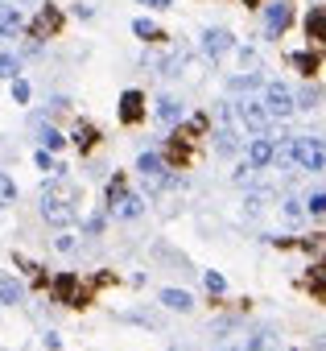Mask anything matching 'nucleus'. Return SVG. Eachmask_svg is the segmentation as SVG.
Masks as SVG:
<instances>
[{
    "mask_svg": "<svg viewBox=\"0 0 326 351\" xmlns=\"http://www.w3.org/2000/svg\"><path fill=\"white\" fill-rule=\"evenodd\" d=\"M42 219H46V223H54V228L75 223V191H71L66 182H58V186H46V191H42Z\"/></svg>",
    "mask_w": 326,
    "mask_h": 351,
    "instance_id": "nucleus-1",
    "label": "nucleus"
},
{
    "mask_svg": "<svg viewBox=\"0 0 326 351\" xmlns=\"http://www.w3.org/2000/svg\"><path fill=\"white\" fill-rule=\"evenodd\" d=\"M289 161L305 173H322L326 169V145L318 136H293L289 141Z\"/></svg>",
    "mask_w": 326,
    "mask_h": 351,
    "instance_id": "nucleus-2",
    "label": "nucleus"
},
{
    "mask_svg": "<svg viewBox=\"0 0 326 351\" xmlns=\"http://www.w3.org/2000/svg\"><path fill=\"white\" fill-rule=\"evenodd\" d=\"M236 120H240L252 136H268V124H273V116H268L264 104H256V99H240V104H236Z\"/></svg>",
    "mask_w": 326,
    "mask_h": 351,
    "instance_id": "nucleus-3",
    "label": "nucleus"
},
{
    "mask_svg": "<svg viewBox=\"0 0 326 351\" xmlns=\"http://www.w3.org/2000/svg\"><path fill=\"white\" fill-rule=\"evenodd\" d=\"M264 112L268 116H277V120H285V116H293L297 112V104H293V91L285 87V83H264Z\"/></svg>",
    "mask_w": 326,
    "mask_h": 351,
    "instance_id": "nucleus-4",
    "label": "nucleus"
},
{
    "mask_svg": "<svg viewBox=\"0 0 326 351\" xmlns=\"http://www.w3.org/2000/svg\"><path fill=\"white\" fill-rule=\"evenodd\" d=\"M136 169H140V178H145L153 191L170 186V165L161 161V153H140V157H136Z\"/></svg>",
    "mask_w": 326,
    "mask_h": 351,
    "instance_id": "nucleus-5",
    "label": "nucleus"
},
{
    "mask_svg": "<svg viewBox=\"0 0 326 351\" xmlns=\"http://www.w3.org/2000/svg\"><path fill=\"white\" fill-rule=\"evenodd\" d=\"M289 21H293V5H289V0H273V5L264 9V34L268 38H281L289 29Z\"/></svg>",
    "mask_w": 326,
    "mask_h": 351,
    "instance_id": "nucleus-6",
    "label": "nucleus"
},
{
    "mask_svg": "<svg viewBox=\"0 0 326 351\" xmlns=\"http://www.w3.org/2000/svg\"><path fill=\"white\" fill-rule=\"evenodd\" d=\"M236 50V38L227 34V29H207L203 34V54L207 58H223V54H231Z\"/></svg>",
    "mask_w": 326,
    "mask_h": 351,
    "instance_id": "nucleus-7",
    "label": "nucleus"
},
{
    "mask_svg": "<svg viewBox=\"0 0 326 351\" xmlns=\"http://www.w3.org/2000/svg\"><path fill=\"white\" fill-rule=\"evenodd\" d=\"M273 141L268 136H252V145H248V165L252 169H264V165H273Z\"/></svg>",
    "mask_w": 326,
    "mask_h": 351,
    "instance_id": "nucleus-8",
    "label": "nucleus"
},
{
    "mask_svg": "<svg viewBox=\"0 0 326 351\" xmlns=\"http://www.w3.org/2000/svg\"><path fill=\"white\" fill-rule=\"evenodd\" d=\"M140 116H145V95L140 91H124L120 95V120L124 124H136Z\"/></svg>",
    "mask_w": 326,
    "mask_h": 351,
    "instance_id": "nucleus-9",
    "label": "nucleus"
},
{
    "mask_svg": "<svg viewBox=\"0 0 326 351\" xmlns=\"http://www.w3.org/2000/svg\"><path fill=\"white\" fill-rule=\"evenodd\" d=\"M21 25H25L21 9H13V5H5V0H0V38H17Z\"/></svg>",
    "mask_w": 326,
    "mask_h": 351,
    "instance_id": "nucleus-10",
    "label": "nucleus"
},
{
    "mask_svg": "<svg viewBox=\"0 0 326 351\" xmlns=\"http://www.w3.org/2000/svg\"><path fill=\"white\" fill-rule=\"evenodd\" d=\"M58 25H62V13L54 5H46L38 13V21H34V38H50V34H58Z\"/></svg>",
    "mask_w": 326,
    "mask_h": 351,
    "instance_id": "nucleus-11",
    "label": "nucleus"
},
{
    "mask_svg": "<svg viewBox=\"0 0 326 351\" xmlns=\"http://www.w3.org/2000/svg\"><path fill=\"white\" fill-rule=\"evenodd\" d=\"M140 211H145V199H140V195H128V191L112 203V215H116V219H136Z\"/></svg>",
    "mask_w": 326,
    "mask_h": 351,
    "instance_id": "nucleus-12",
    "label": "nucleus"
},
{
    "mask_svg": "<svg viewBox=\"0 0 326 351\" xmlns=\"http://www.w3.org/2000/svg\"><path fill=\"white\" fill-rule=\"evenodd\" d=\"M182 116H186L182 99H174V95H166V99H157V120H161V124H182Z\"/></svg>",
    "mask_w": 326,
    "mask_h": 351,
    "instance_id": "nucleus-13",
    "label": "nucleus"
},
{
    "mask_svg": "<svg viewBox=\"0 0 326 351\" xmlns=\"http://www.w3.org/2000/svg\"><path fill=\"white\" fill-rule=\"evenodd\" d=\"M305 38L326 46V9H322V5H318V9H310V17H305Z\"/></svg>",
    "mask_w": 326,
    "mask_h": 351,
    "instance_id": "nucleus-14",
    "label": "nucleus"
},
{
    "mask_svg": "<svg viewBox=\"0 0 326 351\" xmlns=\"http://www.w3.org/2000/svg\"><path fill=\"white\" fill-rule=\"evenodd\" d=\"M21 298H25V289H21L17 277H0V302H5V306H17Z\"/></svg>",
    "mask_w": 326,
    "mask_h": 351,
    "instance_id": "nucleus-15",
    "label": "nucleus"
},
{
    "mask_svg": "<svg viewBox=\"0 0 326 351\" xmlns=\"http://www.w3.org/2000/svg\"><path fill=\"white\" fill-rule=\"evenodd\" d=\"M161 302H166L170 310H182V314H186V310L195 306V298H190L186 289H161Z\"/></svg>",
    "mask_w": 326,
    "mask_h": 351,
    "instance_id": "nucleus-16",
    "label": "nucleus"
},
{
    "mask_svg": "<svg viewBox=\"0 0 326 351\" xmlns=\"http://www.w3.org/2000/svg\"><path fill=\"white\" fill-rule=\"evenodd\" d=\"M132 34H136V38H145V42H161V38H166V34H161L149 17H136V21H132Z\"/></svg>",
    "mask_w": 326,
    "mask_h": 351,
    "instance_id": "nucleus-17",
    "label": "nucleus"
},
{
    "mask_svg": "<svg viewBox=\"0 0 326 351\" xmlns=\"http://www.w3.org/2000/svg\"><path fill=\"white\" fill-rule=\"evenodd\" d=\"M54 293H58L62 302H71V306H75V277H71V273H62V277L54 281Z\"/></svg>",
    "mask_w": 326,
    "mask_h": 351,
    "instance_id": "nucleus-18",
    "label": "nucleus"
},
{
    "mask_svg": "<svg viewBox=\"0 0 326 351\" xmlns=\"http://www.w3.org/2000/svg\"><path fill=\"white\" fill-rule=\"evenodd\" d=\"M289 62H293V66H297V71H301V75H305V79H310V75H314V71H318V54H293V58H289Z\"/></svg>",
    "mask_w": 326,
    "mask_h": 351,
    "instance_id": "nucleus-19",
    "label": "nucleus"
},
{
    "mask_svg": "<svg viewBox=\"0 0 326 351\" xmlns=\"http://www.w3.org/2000/svg\"><path fill=\"white\" fill-rule=\"evenodd\" d=\"M318 99H322V91H318V87H301V91L293 95V104H297V108H318Z\"/></svg>",
    "mask_w": 326,
    "mask_h": 351,
    "instance_id": "nucleus-20",
    "label": "nucleus"
},
{
    "mask_svg": "<svg viewBox=\"0 0 326 351\" xmlns=\"http://www.w3.org/2000/svg\"><path fill=\"white\" fill-rule=\"evenodd\" d=\"M13 199H17V186H13V178H9V173L0 169V207H9Z\"/></svg>",
    "mask_w": 326,
    "mask_h": 351,
    "instance_id": "nucleus-21",
    "label": "nucleus"
},
{
    "mask_svg": "<svg viewBox=\"0 0 326 351\" xmlns=\"http://www.w3.org/2000/svg\"><path fill=\"white\" fill-rule=\"evenodd\" d=\"M281 211H285V219H289V223H301V215H305L301 199H285V203H281Z\"/></svg>",
    "mask_w": 326,
    "mask_h": 351,
    "instance_id": "nucleus-22",
    "label": "nucleus"
},
{
    "mask_svg": "<svg viewBox=\"0 0 326 351\" xmlns=\"http://www.w3.org/2000/svg\"><path fill=\"white\" fill-rule=\"evenodd\" d=\"M17 71H21V62L13 54H0V79H17Z\"/></svg>",
    "mask_w": 326,
    "mask_h": 351,
    "instance_id": "nucleus-23",
    "label": "nucleus"
},
{
    "mask_svg": "<svg viewBox=\"0 0 326 351\" xmlns=\"http://www.w3.org/2000/svg\"><path fill=\"white\" fill-rule=\"evenodd\" d=\"M215 149H219V153H231V149H236V132L219 128V132H215Z\"/></svg>",
    "mask_w": 326,
    "mask_h": 351,
    "instance_id": "nucleus-24",
    "label": "nucleus"
},
{
    "mask_svg": "<svg viewBox=\"0 0 326 351\" xmlns=\"http://www.w3.org/2000/svg\"><path fill=\"white\" fill-rule=\"evenodd\" d=\"M9 83H13V99H17V104H29V83H25L21 75H17V79H9Z\"/></svg>",
    "mask_w": 326,
    "mask_h": 351,
    "instance_id": "nucleus-25",
    "label": "nucleus"
},
{
    "mask_svg": "<svg viewBox=\"0 0 326 351\" xmlns=\"http://www.w3.org/2000/svg\"><path fill=\"white\" fill-rule=\"evenodd\" d=\"M268 339H273L268 330H256V335H252V339L244 343V351H264V347H268Z\"/></svg>",
    "mask_w": 326,
    "mask_h": 351,
    "instance_id": "nucleus-26",
    "label": "nucleus"
},
{
    "mask_svg": "<svg viewBox=\"0 0 326 351\" xmlns=\"http://www.w3.org/2000/svg\"><path fill=\"white\" fill-rule=\"evenodd\" d=\"M91 141H95V128H91V124H79V128H75V145H83V149H87Z\"/></svg>",
    "mask_w": 326,
    "mask_h": 351,
    "instance_id": "nucleus-27",
    "label": "nucleus"
},
{
    "mask_svg": "<svg viewBox=\"0 0 326 351\" xmlns=\"http://www.w3.org/2000/svg\"><path fill=\"white\" fill-rule=\"evenodd\" d=\"M42 145L46 149H62V132L58 128H42Z\"/></svg>",
    "mask_w": 326,
    "mask_h": 351,
    "instance_id": "nucleus-28",
    "label": "nucleus"
},
{
    "mask_svg": "<svg viewBox=\"0 0 326 351\" xmlns=\"http://www.w3.org/2000/svg\"><path fill=\"white\" fill-rule=\"evenodd\" d=\"M203 285H207L211 293H223V289H227V281H223L219 273H207V277H203Z\"/></svg>",
    "mask_w": 326,
    "mask_h": 351,
    "instance_id": "nucleus-29",
    "label": "nucleus"
},
{
    "mask_svg": "<svg viewBox=\"0 0 326 351\" xmlns=\"http://www.w3.org/2000/svg\"><path fill=\"white\" fill-rule=\"evenodd\" d=\"M310 215L326 219V195H310Z\"/></svg>",
    "mask_w": 326,
    "mask_h": 351,
    "instance_id": "nucleus-30",
    "label": "nucleus"
},
{
    "mask_svg": "<svg viewBox=\"0 0 326 351\" xmlns=\"http://www.w3.org/2000/svg\"><path fill=\"white\" fill-rule=\"evenodd\" d=\"M38 165H42V169H58L54 157H50V149H38Z\"/></svg>",
    "mask_w": 326,
    "mask_h": 351,
    "instance_id": "nucleus-31",
    "label": "nucleus"
},
{
    "mask_svg": "<svg viewBox=\"0 0 326 351\" xmlns=\"http://www.w3.org/2000/svg\"><path fill=\"white\" fill-rule=\"evenodd\" d=\"M136 5H149V9H170L174 0H136Z\"/></svg>",
    "mask_w": 326,
    "mask_h": 351,
    "instance_id": "nucleus-32",
    "label": "nucleus"
},
{
    "mask_svg": "<svg viewBox=\"0 0 326 351\" xmlns=\"http://www.w3.org/2000/svg\"><path fill=\"white\" fill-rule=\"evenodd\" d=\"M87 232L95 236V232H103V215H95V219H87Z\"/></svg>",
    "mask_w": 326,
    "mask_h": 351,
    "instance_id": "nucleus-33",
    "label": "nucleus"
},
{
    "mask_svg": "<svg viewBox=\"0 0 326 351\" xmlns=\"http://www.w3.org/2000/svg\"><path fill=\"white\" fill-rule=\"evenodd\" d=\"M244 5H252V9H256V5H260V0H244Z\"/></svg>",
    "mask_w": 326,
    "mask_h": 351,
    "instance_id": "nucleus-34",
    "label": "nucleus"
}]
</instances>
